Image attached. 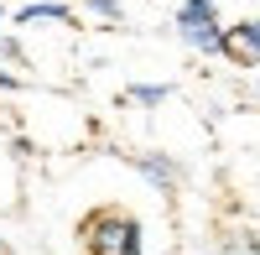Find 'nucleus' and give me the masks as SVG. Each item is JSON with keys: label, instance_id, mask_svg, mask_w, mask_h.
<instances>
[{"label": "nucleus", "instance_id": "2", "mask_svg": "<svg viewBox=\"0 0 260 255\" xmlns=\"http://www.w3.org/2000/svg\"><path fill=\"white\" fill-rule=\"evenodd\" d=\"M224 57L240 62V68H255L260 62V16L240 21V26H224Z\"/></svg>", "mask_w": 260, "mask_h": 255}, {"label": "nucleus", "instance_id": "1", "mask_svg": "<svg viewBox=\"0 0 260 255\" xmlns=\"http://www.w3.org/2000/svg\"><path fill=\"white\" fill-rule=\"evenodd\" d=\"M78 235L89 255H141V224L125 208H94L78 224Z\"/></svg>", "mask_w": 260, "mask_h": 255}, {"label": "nucleus", "instance_id": "5", "mask_svg": "<svg viewBox=\"0 0 260 255\" xmlns=\"http://www.w3.org/2000/svg\"><path fill=\"white\" fill-rule=\"evenodd\" d=\"M172 21H177V26H224V21H219V6H213V0H182Z\"/></svg>", "mask_w": 260, "mask_h": 255}, {"label": "nucleus", "instance_id": "7", "mask_svg": "<svg viewBox=\"0 0 260 255\" xmlns=\"http://www.w3.org/2000/svg\"><path fill=\"white\" fill-rule=\"evenodd\" d=\"M224 255H260L255 235H224Z\"/></svg>", "mask_w": 260, "mask_h": 255}, {"label": "nucleus", "instance_id": "6", "mask_svg": "<svg viewBox=\"0 0 260 255\" xmlns=\"http://www.w3.org/2000/svg\"><path fill=\"white\" fill-rule=\"evenodd\" d=\"M167 99H172L167 83H130L125 89V104H167Z\"/></svg>", "mask_w": 260, "mask_h": 255}, {"label": "nucleus", "instance_id": "3", "mask_svg": "<svg viewBox=\"0 0 260 255\" xmlns=\"http://www.w3.org/2000/svg\"><path fill=\"white\" fill-rule=\"evenodd\" d=\"M130 167H136V172L151 182V187H161V193H172V187H177V162H172L167 151H136V156H130Z\"/></svg>", "mask_w": 260, "mask_h": 255}, {"label": "nucleus", "instance_id": "8", "mask_svg": "<svg viewBox=\"0 0 260 255\" xmlns=\"http://www.w3.org/2000/svg\"><path fill=\"white\" fill-rule=\"evenodd\" d=\"M89 11H94V16H104V21H120V16H125L120 0H89Z\"/></svg>", "mask_w": 260, "mask_h": 255}, {"label": "nucleus", "instance_id": "9", "mask_svg": "<svg viewBox=\"0 0 260 255\" xmlns=\"http://www.w3.org/2000/svg\"><path fill=\"white\" fill-rule=\"evenodd\" d=\"M0 57H11V62H26V52H21V42H16V37H6V42H0Z\"/></svg>", "mask_w": 260, "mask_h": 255}, {"label": "nucleus", "instance_id": "4", "mask_svg": "<svg viewBox=\"0 0 260 255\" xmlns=\"http://www.w3.org/2000/svg\"><path fill=\"white\" fill-rule=\"evenodd\" d=\"M16 26H31V21H57V26H73V6H62V0H31V6H21Z\"/></svg>", "mask_w": 260, "mask_h": 255}, {"label": "nucleus", "instance_id": "10", "mask_svg": "<svg viewBox=\"0 0 260 255\" xmlns=\"http://www.w3.org/2000/svg\"><path fill=\"white\" fill-rule=\"evenodd\" d=\"M0 21H6V11H0Z\"/></svg>", "mask_w": 260, "mask_h": 255}]
</instances>
